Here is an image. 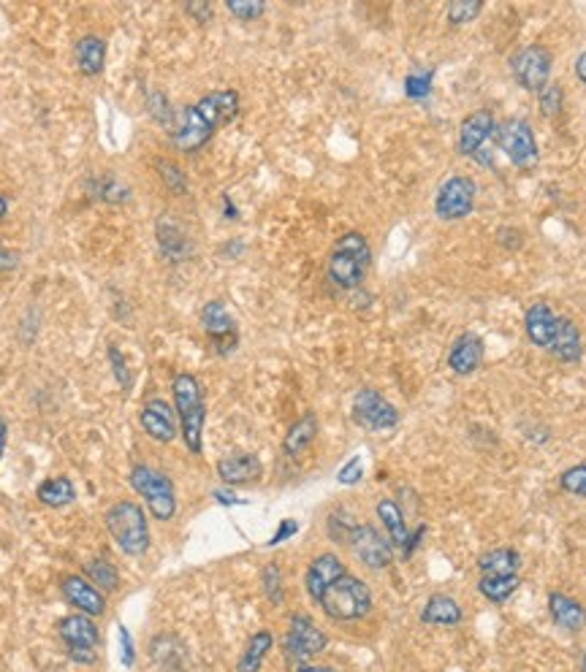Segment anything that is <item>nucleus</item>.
Here are the masks:
<instances>
[{
  "label": "nucleus",
  "instance_id": "obj_1",
  "mask_svg": "<svg viewBox=\"0 0 586 672\" xmlns=\"http://www.w3.org/2000/svg\"><path fill=\"white\" fill-rule=\"evenodd\" d=\"M239 109H242V98L231 87L215 90V93H207L204 98H199L193 106H188L182 112L180 125L171 133L174 150L182 152V155H193L201 147H207L212 136L237 117Z\"/></svg>",
  "mask_w": 586,
  "mask_h": 672
},
{
  "label": "nucleus",
  "instance_id": "obj_2",
  "mask_svg": "<svg viewBox=\"0 0 586 672\" xmlns=\"http://www.w3.org/2000/svg\"><path fill=\"white\" fill-rule=\"evenodd\" d=\"M524 334L532 345L554 355L562 364H578L584 355L581 331L570 318L557 315L551 304L535 301L524 312Z\"/></svg>",
  "mask_w": 586,
  "mask_h": 672
},
{
  "label": "nucleus",
  "instance_id": "obj_3",
  "mask_svg": "<svg viewBox=\"0 0 586 672\" xmlns=\"http://www.w3.org/2000/svg\"><path fill=\"white\" fill-rule=\"evenodd\" d=\"M171 396H174V412L180 420V434L185 448L193 456H201L204 450V423H207V404H204V388L193 374L182 372L171 380Z\"/></svg>",
  "mask_w": 586,
  "mask_h": 672
},
{
  "label": "nucleus",
  "instance_id": "obj_4",
  "mask_svg": "<svg viewBox=\"0 0 586 672\" xmlns=\"http://www.w3.org/2000/svg\"><path fill=\"white\" fill-rule=\"evenodd\" d=\"M369 266H372V250H369L367 236L359 231H348L331 247L326 277L334 288L356 290L367 277Z\"/></svg>",
  "mask_w": 586,
  "mask_h": 672
},
{
  "label": "nucleus",
  "instance_id": "obj_5",
  "mask_svg": "<svg viewBox=\"0 0 586 672\" xmlns=\"http://www.w3.org/2000/svg\"><path fill=\"white\" fill-rule=\"evenodd\" d=\"M104 523L106 532L114 540V545L120 548V553L131 556V559H139V556L150 551V521H147L142 504L131 502V499H120V502H114L106 510Z\"/></svg>",
  "mask_w": 586,
  "mask_h": 672
},
{
  "label": "nucleus",
  "instance_id": "obj_6",
  "mask_svg": "<svg viewBox=\"0 0 586 672\" xmlns=\"http://www.w3.org/2000/svg\"><path fill=\"white\" fill-rule=\"evenodd\" d=\"M318 605L331 621H361L372 613V591L364 580L345 572L337 583L326 588Z\"/></svg>",
  "mask_w": 586,
  "mask_h": 672
},
{
  "label": "nucleus",
  "instance_id": "obj_7",
  "mask_svg": "<svg viewBox=\"0 0 586 672\" xmlns=\"http://www.w3.org/2000/svg\"><path fill=\"white\" fill-rule=\"evenodd\" d=\"M128 483L147 502V510L155 521L169 523L177 515V491L166 472L150 464H133L128 472Z\"/></svg>",
  "mask_w": 586,
  "mask_h": 672
},
{
  "label": "nucleus",
  "instance_id": "obj_8",
  "mask_svg": "<svg viewBox=\"0 0 586 672\" xmlns=\"http://www.w3.org/2000/svg\"><path fill=\"white\" fill-rule=\"evenodd\" d=\"M57 635L66 645V656L79 667H93L98 662V645H101V632L95 626V618L71 613V616L57 621Z\"/></svg>",
  "mask_w": 586,
  "mask_h": 672
},
{
  "label": "nucleus",
  "instance_id": "obj_9",
  "mask_svg": "<svg viewBox=\"0 0 586 672\" xmlns=\"http://www.w3.org/2000/svg\"><path fill=\"white\" fill-rule=\"evenodd\" d=\"M494 136H497V144L505 152V158L511 160L519 171H532L538 166L540 152L530 122L521 120V117H511V120L500 122L494 128Z\"/></svg>",
  "mask_w": 586,
  "mask_h": 672
},
{
  "label": "nucleus",
  "instance_id": "obj_10",
  "mask_svg": "<svg viewBox=\"0 0 586 672\" xmlns=\"http://www.w3.org/2000/svg\"><path fill=\"white\" fill-rule=\"evenodd\" d=\"M350 418L364 431H391L399 423V410L375 388H361L350 404Z\"/></svg>",
  "mask_w": 586,
  "mask_h": 672
},
{
  "label": "nucleus",
  "instance_id": "obj_11",
  "mask_svg": "<svg viewBox=\"0 0 586 672\" xmlns=\"http://www.w3.org/2000/svg\"><path fill=\"white\" fill-rule=\"evenodd\" d=\"M475 196H478V187L470 177H448L443 185L437 187L435 196V215L443 223H456L464 220L475 209Z\"/></svg>",
  "mask_w": 586,
  "mask_h": 672
},
{
  "label": "nucleus",
  "instance_id": "obj_12",
  "mask_svg": "<svg viewBox=\"0 0 586 672\" xmlns=\"http://www.w3.org/2000/svg\"><path fill=\"white\" fill-rule=\"evenodd\" d=\"M353 556L367 567V570H386L394 561V545L383 537V534L372 526V523H359L350 529L348 540H345Z\"/></svg>",
  "mask_w": 586,
  "mask_h": 672
},
{
  "label": "nucleus",
  "instance_id": "obj_13",
  "mask_svg": "<svg viewBox=\"0 0 586 672\" xmlns=\"http://www.w3.org/2000/svg\"><path fill=\"white\" fill-rule=\"evenodd\" d=\"M551 63H554V57H551L549 49L540 47V44H530V47L519 49V52L511 57L513 79H516L519 87H524L527 93H540V90L549 87Z\"/></svg>",
  "mask_w": 586,
  "mask_h": 672
},
{
  "label": "nucleus",
  "instance_id": "obj_14",
  "mask_svg": "<svg viewBox=\"0 0 586 672\" xmlns=\"http://www.w3.org/2000/svg\"><path fill=\"white\" fill-rule=\"evenodd\" d=\"M326 645H329V637L321 626L304 613H293L291 621H288V632L283 637L285 654L296 662H307L312 656L323 654Z\"/></svg>",
  "mask_w": 586,
  "mask_h": 672
},
{
  "label": "nucleus",
  "instance_id": "obj_15",
  "mask_svg": "<svg viewBox=\"0 0 586 672\" xmlns=\"http://www.w3.org/2000/svg\"><path fill=\"white\" fill-rule=\"evenodd\" d=\"M201 326H204L209 339L215 342V350L220 355H228L237 350V320L231 318V312H228L223 301H209V304H204V309H201Z\"/></svg>",
  "mask_w": 586,
  "mask_h": 672
},
{
  "label": "nucleus",
  "instance_id": "obj_16",
  "mask_svg": "<svg viewBox=\"0 0 586 672\" xmlns=\"http://www.w3.org/2000/svg\"><path fill=\"white\" fill-rule=\"evenodd\" d=\"M60 594L66 599L68 605L76 607V613L90 618H101L106 613V594L98 591V588L90 583L82 575H63L60 578Z\"/></svg>",
  "mask_w": 586,
  "mask_h": 672
},
{
  "label": "nucleus",
  "instance_id": "obj_17",
  "mask_svg": "<svg viewBox=\"0 0 586 672\" xmlns=\"http://www.w3.org/2000/svg\"><path fill=\"white\" fill-rule=\"evenodd\" d=\"M139 426L150 439L161 442V445H169L180 434V420H177V412L169 402L163 399H150L144 404L142 412H139Z\"/></svg>",
  "mask_w": 586,
  "mask_h": 672
},
{
  "label": "nucleus",
  "instance_id": "obj_18",
  "mask_svg": "<svg viewBox=\"0 0 586 672\" xmlns=\"http://www.w3.org/2000/svg\"><path fill=\"white\" fill-rule=\"evenodd\" d=\"M494 122L492 109H478V112L467 114L459 125V141H456V150L462 158H475L483 150V144L494 136Z\"/></svg>",
  "mask_w": 586,
  "mask_h": 672
},
{
  "label": "nucleus",
  "instance_id": "obj_19",
  "mask_svg": "<svg viewBox=\"0 0 586 672\" xmlns=\"http://www.w3.org/2000/svg\"><path fill=\"white\" fill-rule=\"evenodd\" d=\"M345 572L348 570H345V564H342L337 553H321V556H315L310 561V567H307V575H304V588H307L312 602L318 605L323 594H326V588L331 583H337Z\"/></svg>",
  "mask_w": 586,
  "mask_h": 672
},
{
  "label": "nucleus",
  "instance_id": "obj_20",
  "mask_svg": "<svg viewBox=\"0 0 586 672\" xmlns=\"http://www.w3.org/2000/svg\"><path fill=\"white\" fill-rule=\"evenodd\" d=\"M483 361V339L473 331H464L454 339V345L448 350V369L456 377H470L478 372Z\"/></svg>",
  "mask_w": 586,
  "mask_h": 672
},
{
  "label": "nucleus",
  "instance_id": "obj_21",
  "mask_svg": "<svg viewBox=\"0 0 586 672\" xmlns=\"http://www.w3.org/2000/svg\"><path fill=\"white\" fill-rule=\"evenodd\" d=\"M261 475H264V464L253 453H237V456H226L218 461V477L228 488L256 483Z\"/></svg>",
  "mask_w": 586,
  "mask_h": 672
},
{
  "label": "nucleus",
  "instance_id": "obj_22",
  "mask_svg": "<svg viewBox=\"0 0 586 672\" xmlns=\"http://www.w3.org/2000/svg\"><path fill=\"white\" fill-rule=\"evenodd\" d=\"M155 236H158V247L169 261H182L190 255L188 234L171 215H161V220L155 225Z\"/></svg>",
  "mask_w": 586,
  "mask_h": 672
},
{
  "label": "nucleus",
  "instance_id": "obj_23",
  "mask_svg": "<svg viewBox=\"0 0 586 672\" xmlns=\"http://www.w3.org/2000/svg\"><path fill=\"white\" fill-rule=\"evenodd\" d=\"M76 68L82 76L104 74L106 68V41L101 36H82L74 47Z\"/></svg>",
  "mask_w": 586,
  "mask_h": 672
},
{
  "label": "nucleus",
  "instance_id": "obj_24",
  "mask_svg": "<svg viewBox=\"0 0 586 672\" xmlns=\"http://www.w3.org/2000/svg\"><path fill=\"white\" fill-rule=\"evenodd\" d=\"M549 613L554 618V624L565 632H581L586 626V610L581 602H576L568 594H549Z\"/></svg>",
  "mask_w": 586,
  "mask_h": 672
},
{
  "label": "nucleus",
  "instance_id": "obj_25",
  "mask_svg": "<svg viewBox=\"0 0 586 672\" xmlns=\"http://www.w3.org/2000/svg\"><path fill=\"white\" fill-rule=\"evenodd\" d=\"M375 513H378L380 523H383V529H386L388 542H391L394 548H402V551H405L407 540H410V529H407L402 507H399L394 499H380L378 507H375Z\"/></svg>",
  "mask_w": 586,
  "mask_h": 672
},
{
  "label": "nucleus",
  "instance_id": "obj_26",
  "mask_svg": "<svg viewBox=\"0 0 586 672\" xmlns=\"http://www.w3.org/2000/svg\"><path fill=\"white\" fill-rule=\"evenodd\" d=\"M462 605L448 594H435L426 599L424 610H421V621L432 626H456L462 624Z\"/></svg>",
  "mask_w": 586,
  "mask_h": 672
},
{
  "label": "nucleus",
  "instance_id": "obj_27",
  "mask_svg": "<svg viewBox=\"0 0 586 672\" xmlns=\"http://www.w3.org/2000/svg\"><path fill=\"white\" fill-rule=\"evenodd\" d=\"M36 499L49 510H63L68 504H74L76 499V486L74 480L66 475L47 477L41 486L36 488Z\"/></svg>",
  "mask_w": 586,
  "mask_h": 672
},
{
  "label": "nucleus",
  "instance_id": "obj_28",
  "mask_svg": "<svg viewBox=\"0 0 586 672\" xmlns=\"http://www.w3.org/2000/svg\"><path fill=\"white\" fill-rule=\"evenodd\" d=\"M315 437H318V418H315L312 412H307V415H302V418L296 420L291 429H288V434H285L283 453L288 458H299L304 450L315 442Z\"/></svg>",
  "mask_w": 586,
  "mask_h": 672
},
{
  "label": "nucleus",
  "instance_id": "obj_29",
  "mask_svg": "<svg viewBox=\"0 0 586 672\" xmlns=\"http://www.w3.org/2000/svg\"><path fill=\"white\" fill-rule=\"evenodd\" d=\"M272 645H275V637L269 629H261L256 635L250 637L245 645V651L239 656L237 662V672H258L264 667V659L272 651Z\"/></svg>",
  "mask_w": 586,
  "mask_h": 672
},
{
  "label": "nucleus",
  "instance_id": "obj_30",
  "mask_svg": "<svg viewBox=\"0 0 586 672\" xmlns=\"http://www.w3.org/2000/svg\"><path fill=\"white\" fill-rule=\"evenodd\" d=\"M90 193H93L98 201H104V204H125V201H131V187L125 185L123 179L117 177L114 171H104V174H98V177L90 179Z\"/></svg>",
  "mask_w": 586,
  "mask_h": 672
},
{
  "label": "nucleus",
  "instance_id": "obj_31",
  "mask_svg": "<svg viewBox=\"0 0 586 672\" xmlns=\"http://www.w3.org/2000/svg\"><path fill=\"white\" fill-rule=\"evenodd\" d=\"M152 662L166 672L185 670V651L171 635H158L152 640Z\"/></svg>",
  "mask_w": 586,
  "mask_h": 672
},
{
  "label": "nucleus",
  "instance_id": "obj_32",
  "mask_svg": "<svg viewBox=\"0 0 586 672\" xmlns=\"http://www.w3.org/2000/svg\"><path fill=\"white\" fill-rule=\"evenodd\" d=\"M85 578L93 583L98 591H104V594H112L120 588V570L114 567L112 559H106V556H93V559L85 564Z\"/></svg>",
  "mask_w": 586,
  "mask_h": 672
},
{
  "label": "nucleus",
  "instance_id": "obj_33",
  "mask_svg": "<svg viewBox=\"0 0 586 672\" xmlns=\"http://www.w3.org/2000/svg\"><path fill=\"white\" fill-rule=\"evenodd\" d=\"M478 570L483 575H519L521 556L513 548H497V551L483 553L478 559Z\"/></svg>",
  "mask_w": 586,
  "mask_h": 672
},
{
  "label": "nucleus",
  "instance_id": "obj_34",
  "mask_svg": "<svg viewBox=\"0 0 586 672\" xmlns=\"http://www.w3.org/2000/svg\"><path fill=\"white\" fill-rule=\"evenodd\" d=\"M521 586L519 575H481L478 580V591L483 597L494 602V605H502L516 594V588Z\"/></svg>",
  "mask_w": 586,
  "mask_h": 672
},
{
  "label": "nucleus",
  "instance_id": "obj_35",
  "mask_svg": "<svg viewBox=\"0 0 586 672\" xmlns=\"http://www.w3.org/2000/svg\"><path fill=\"white\" fill-rule=\"evenodd\" d=\"M432 82H435V68H416V71H410L405 79V95L407 98H429L432 93Z\"/></svg>",
  "mask_w": 586,
  "mask_h": 672
},
{
  "label": "nucleus",
  "instance_id": "obj_36",
  "mask_svg": "<svg viewBox=\"0 0 586 672\" xmlns=\"http://www.w3.org/2000/svg\"><path fill=\"white\" fill-rule=\"evenodd\" d=\"M261 588H264V597L272 602V605H283L285 599V586H283V572L277 564H266L264 572H261Z\"/></svg>",
  "mask_w": 586,
  "mask_h": 672
},
{
  "label": "nucleus",
  "instance_id": "obj_37",
  "mask_svg": "<svg viewBox=\"0 0 586 672\" xmlns=\"http://www.w3.org/2000/svg\"><path fill=\"white\" fill-rule=\"evenodd\" d=\"M155 168H158V174H161V182L166 187H169L171 193H177V196H182L185 190H188V177H185V171H182L174 160H158L155 163Z\"/></svg>",
  "mask_w": 586,
  "mask_h": 672
},
{
  "label": "nucleus",
  "instance_id": "obj_38",
  "mask_svg": "<svg viewBox=\"0 0 586 672\" xmlns=\"http://www.w3.org/2000/svg\"><path fill=\"white\" fill-rule=\"evenodd\" d=\"M483 11V0H454L448 6V22L451 25H470Z\"/></svg>",
  "mask_w": 586,
  "mask_h": 672
},
{
  "label": "nucleus",
  "instance_id": "obj_39",
  "mask_svg": "<svg viewBox=\"0 0 586 672\" xmlns=\"http://www.w3.org/2000/svg\"><path fill=\"white\" fill-rule=\"evenodd\" d=\"M538 106H540V114H543V117H557V114L565 109V90H562V84L549 82L546 90H540Z\"/></svg>",
  "mask_w": 586,
  "mask_h": 672
},
{
  "label": "nucleus",
  "instance_id": "obj_40",
  "mask_svg": "<svg viewBox=\"0 0 586 672\" xmlns=\"http://www.w3.org/2000/svg\"><path fill=\"white\" fill-rule=\"evenodd\" d=\"M559 486L562 491H568L573 496H586V461L584 464H576V467L565 469L559 475Z\"/></svg>",
  "mask_w": 586,
  "mask_h": 672
},
{
  "label": "nucleus",
  "instance_id": "obj_41",
  "mask_svg": "<svg viewBox=\"0 0 586 672\" xmlns=\"http://www.w3.org/2000/svg\"><path fill=\"white\" fill-rule=\"evenodd\" d=\"M226 9L242 22H256L266 11V3H261V0H228Z\"/></svg>",
  "mask_w": 586,
  "mask_h": 672
},
{
  "label": "nucleus",
  "instance_id": "obj_42",
  "mask_svg": "<svg viewBox=\"0 0 586 672\" xmlns=\"http://www.w3.org/2000/svg\"><path fill=\"white\" fill-rule=\"evenodd\" d=\"M353 526H356V521H353V518H350L345 510H337V513L329 515L331 540L345 542V540H348V534H350V529H353Z\"/></svg>",
  "mask_w": 586,
  "mask_h": 672
},
{
  "label": "nucleus",
  "instance_id": "obj_43",
  "mask_svg": "<svg viewBox=\"0 0 586 672\" xmlns=\"http://www.w3.org/2000/svg\"><path fill=\"white\" fill-rule=\"evenodd\" d=\"M361 477H364V464H361V456H353L348 464L337 472V480H340L342 486H356Z\"/></svg>",
  "mask_w": 586,
  "mask_h": 672
},
{
  "label": "nucleus",
  "instance_id": "obj_44",
  "mask_svg": "<svg viewBox=\"0 0 586 672\" xmlns=\"http://www.w3.org/2000/svg\"><path fill=\"white\" fill-rule=\"evenodd\" d=\"M150 114L158 122H171V106L166 103V98L161 93L150 95Z\"/></svg>",
  "mask_w": 586,
  "mask_h": 672
},
{
  "label": "nucleus",
  "instance_id": "obj_45",
  "mask_svg": "<svg viewBox=\"0 0 586 672\" xmlns=\"http://www.w3.org/2000/svg\"><path fill=\"white\" fill-rule=\"evenodd\" d=\"M117 629H120V648H123V664H125V667H128V670H131L133 664H136V651H133V637H131V632H128V629H125L123 624L117 626Z\"/></svg>",
  "mask_w": 586,
  "mask_h": 672
},
{
  "label": "nucleus",
  "instance_id": "obj_46",
  "mask_svg": "<svg viewBox=\"0 0 586 672\" xmlns=\"http://www.w3.org/2000/svg\"><path fill=\"white\" fill-rule=\"evenodd\" d=\"M109 361H112V366H114V377H117V383L123 385H128V366H125V361H123V355H120V350H117V347H109Z\"/></svg>",
  "mask_w": 586,
  "mask_h": 672
},
{
  "label": "nucleus",
  "instance_id": "obj_47",
  "mask_svg": "<svg viewBox=\"0 0 586 672\" xmlns=\"http://www.w3.org/2000/svg\"><path fill=\"white\" fill-rule=\"evenodd\" d=\"M296 532H299V523L293 521V518H285V521H280V526H277V532L272 534V540H269V545H280V542L291 540V537Z\"/></svg>",
  "mask_w": 586,
  "mask_h": 672
},
{
  "label": "nucleus",
  "instance_id": "obj_48",
  "mask_svg": "<svg viewBox=\"0 0 586 672\" xmlns=\"http://www.w3.org/2000/svg\"><path fill=\"white\" fill-rule=\"evenodd\" d=\"M497 242L502 247H508V250H519L521 244H524V234L516 231V228H502V231H497Z\"/></svg>",
  "mask_w": 586,
  "mask_h": 672
},
{
  "label": "nucleus",
  "instance_id": "obj_49",
  "mask_svg": "<svg viewBox=\"0 0 586 672\" xmlns=\"http://www.w3.org/2000/svg\"><path fill=\"white\" fill-rule=\"evenodd\" d=\"M19 266V255L0 239V271H14Z\"/></svg>",
  "mask_w": 586,
  "mask_h": 672
},
{
  "label": "nucleus",
  "instance_id": "obj_50",
  "mask_svg": "<svg viewBox=\"0 0 586 672\" xmlns=\"http://www.w3.org/2000/svg\"><path fill=\"white\" fill-rule=\"evenodd\" d=\"M188 14L193 19H199V22H209L212 19V6L199 0V3H188Z\"/></svg>",
  "mask_w": 586,
  "mask_h": 672
},
{
  "label": "nucleus",
  "instance_id": "obj_51",
  "mask_svg": "<svg viewBox=\"0 0 586 672\" xmlns=\"http://www.w3.org/2000/svg\"><path fill=\"white\" fill-rule=\"evenodd\" d=\"M212 499H215L218 504H226V507H231V504H242V499H237V494H234V491H223V488L212 491Z\"/></svg>",
  "mask_w": 586,
  "mask_h": 672
},
{
  "label": "nucleus",
  "instance_id": "obj_52",
  "mask_svg": "<svg viewBox=\"0 0 586 672\" xmlns=\"http://www.w3.org/2000/svg\"><path fill=\"white\" fill-rule=\"evenodd\" d=\"M424 532H426V526H418V532L416 534H410V540H407V545H405V559H410V556H413V551H416L418 545H421V537H424Z\"/></svg>",
  "mask_w": 586,
  "mask_h": 672
},
{
  "label": "nucleus",
  "instance_id": "obj_53",
  "mask_svg": "<svg viewBox=\"0 0 586 672\" xmlns=\"http://www.w3.org/2000/svg\"><path fill=\"white\" fill-rule=\"evenodd\" d=\"M576 76L578 82L586 84V52H581V55L576 57Z\"/></svg>",
  "mask_w": 586,
  "mask_h": 672
},
{
  "label": "nucleus",
  "instance_id": "obj_54",
  "mask_svg": "<svg viewBox=\"0 0 586 672\" xmlns=\"http://www.w3.org/2000/svg\"><path fill=\"white\" fill-rule=\"evenodd\" d=\"M6 439H9V426H6V420L0 418V458L6 453Z\"/></svg>",
  "mask_w": 586,
  "mask_h": 672
},
{
  "label": "nucleus",
  "instance_id": "obj_55",
  "mask_svg": "<svg viewBox=\"0 0 586 672\" xmlns=\"http://www.w3.org/2000/svg\"><path fill=\"white\" fill-rule=\"evenodd\" d=\"M296 672H337L334 667H323V664H302Z\"/></svg>",
  "mask_w": 586,
  "mask_h": 672
},
{
  "label": "nucleus",
  "instance_id": "obj_56",
  "mask_svg": "<svg viewBox=\"0 0 586 672\" xmlns=\"http://www.w3.org/2000/svg\"><path fill=\"white\" fill-rule=\"evenodd\" d=\"M6 215H9V198L0 193V220H6Z\"/></svg>",
  "mask_w": 586,
  "mask_h": 672
},
{
  "label": "nucleus",
  "instance_id": "obj_57",
  "mask_svg": "<svg viewBox=\"0 0 586 672\" xmlns=\"http://www.w3.org/2000/svg\"><path fill=\"white\" fill-rule=\"evenodd\" d=\"M223 204H226V217H231V220H234V217H237V209L231 206V198L223 196Z\"/></svg>",
  "mask_w": 586,
  "mask_h": 672
},
{
  "label": "nucleus",
  "instance_id": "obj_58",
  "mask_svg": "<svg viewBox=\"0 0 586 672\" xmlns=\"http://www.w3.org/2000/svg\"><path fill=\"white\" fill-rule=\"evenodd\" d=\"M581 670L586 672V648H584V656H581Z\"/></svg>",
  "mask_w": 586,
  "mask_h": 672
}]
</instances>
